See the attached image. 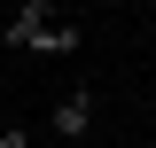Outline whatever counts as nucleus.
<instances>
[{
	"instance_id": "1",
	"label": "nucleus",
	"mask_w": 156,
	"mask_h": 148,
	"mask_svg": "<svg viewBox=\"0 0 156 148\" xmlns=\"http://www.w3.org/2000/svg\"><path fill=\"white\" fill-rule=\"evenodd\" d=\"M47 31H55V8H47V0H16V16H8V47H16V55H39V47H47Z\"/></svg>"
},
{
	"instance_id": "2",
	"label": "nucleus",
	"mask_w": 156,
	"mask_h": 148,
	"mask_svg": "<svg viewBox=\"0 0 156 148\" xmlns=\"http://www.w3.org/2000/svg\"><path fill=\"white\" fill-rule=\"evenodd\" d=\"M47 132H55V140H86V132H94V93H86V86L62 93L55 109H47Z\"/></svg>"
},
{
	"instance_id": "3",
	"label": "nucleus",
	"mask_w": 156,
	"mask_h": 148,
	"mask_svg": "<svg viewBox=\"0 0 156 148\" xmlns=\"http://www.w3.org/2000/svg\"><path fill=\"white\" fill-rule=\"evenodd\" d=\"M78 47H86V39H78V23L55 16V31H47V47H39V55H78Z\"/></svg>"
},
{
	"instance_id": "4",
	"label": "nucleus",
	"mask_w": 156,
	"mask_h": 148,
	"mask_svg": "<svg viewBox=\"0 0 156 148\" xmlns=\"http://www.w3.org/2000/svg\"><path fill=\"white\" fill-rule=\"evenodd\" d=\"M0 148H31V132L23 125H0Z\"/></svg>"
}]
</instances>
